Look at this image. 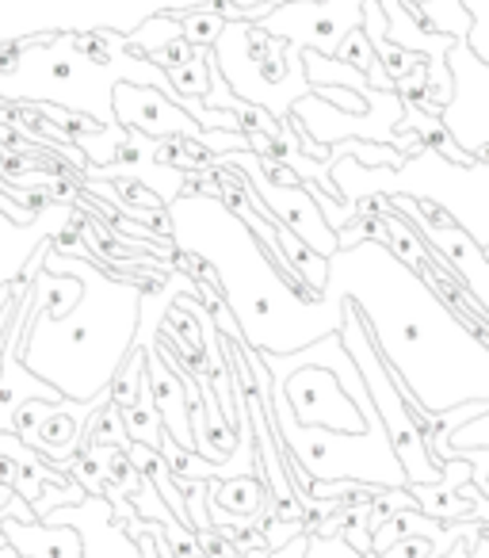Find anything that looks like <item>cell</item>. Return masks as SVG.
I'll list each match as a JSON object with an SVG mask.
<instances>
[{
  "label": "cell",
  "mask_w": 489,
  "mask_h": 558,
  "mask_svg": "<svg viewBox=\"0 0 489 558\" xmlns=\"http://www.w3.org/2000/svg\"><path fill=\"white\" fill-rule=\"evenodd\" d=\"M42 264L50 276L70 271L81 283V299L65 318H50L42 306H35L24 337V364L42 383L62 390V398L93 402L111 387L119 360H126V349L134 344L142 295L131 283L108 279L88 256L62 253L54 245Z\"/></svg>",
  "instance_id": "obj_1"
},
{
  "label": "cell",
  "mask_w": 489,
  "mask_h": 558,
  "mask_svg": "<svg viewBox=\"0 0 489 558\" xmlns=\"http://www.w3.org/2000/svg\"><path fill=\"white\" fill-rule=\"evenodd\" d=\"M115 85H157L169 100H176V88L164 77L161 65L138 54H123V50L96 58L93 43L77 39V35L27 43L12 70L0 73V100L58 104V108L100 119L103 126H119L115 108H111Z\"/></svg>",
  "instance_id": "obj_2"
},
{
  "label": "cell",
  "mask_w": 489,
  "mask_h": 558,
  "mask_svg": "<svg viewBox=\"0 0 489 558\" xmlns=\"http://www.w3.org/2000/svg\"><path fill=\"white\" fill-rule=\"evenodd\" d=\"M111 108H115V123L146 134V138H184L210 146L215 154H241L249 149V134L245 131H203L192 116L176 108L161 88H138V85H115L111 93Z\"/></svg>",
  "instance_id": "obj_3"
},
{
  "label": "cell",
  "mask_w": 489,
  "mask_h": 558,
  "mask_svg": "<svg viewBox=\"0 0 489 558\" xmlns=\"http://www.w3.org/2000/svg\"><path fill=\"white\" fill-rule=\"evenodd\" d=\"M283 390H288L291 410H295V417L303 425H326L337 428V433H364V428L382 425V421L367 425L359 402L352 395H344L333 367L306 364V372L283 379Z\"/></svg>",
  "instance_id": "obj_4"
},
{
  "label": "cell",
  "mask_w": 489,
  "mask_h": 558,
  "mask_svg": "<svg viewBox=\"0 0 489 558\" xmlns=\"http://www.w3.org/2000/svg\"><path fill=\"white\" fill-rule=\"evenodd\" d=\"M225 165H237V169L249 172L253 192H265L268 199H272V207H276L272 218H276V222H283L291 233H295V238H303L310 248H318L321 256L337 253V238L318 222V210H314L310 195H306L303 187H276V180L265 177V169H260V161L249 154V149H241V154H225Z\"/></svg>",
  "instance_id": "obj_5"
},
{
  "label": "cell",
  "mask_w": 489,
  "mask_h": 558,
  "mask_svg": "<svg viewBox=\"0 0 489 558\" xmlns=\"http://www.w3.org/2000/svg\"><path fill=\"white\" fill-rule=\"evenodd\" d=\"M70 218H73L70 207H47L27 226H16L0 215V291L9 288V279L20 276L27 256H35L47 241H54V230L70 222Z\"/></svg>",
  "instance_id": "obj_6"
},
{
  "label": "cell",
  "mask_w": 489,
  "mask_h": 558,
  "mask_svg": "<svg viewBox=\"0 0 489 558\" xmlns=\"http://www.w3.org/2000/svg\"><path fill=\"white\" fill-rule=\"evenodd\" d=\"M215 509H222V512H233V517H241V520H249V517H257L260 509H265V501H268V494H265V486H260L257 478H225V482H210V497H207Z\"/></svg>",
  "instance_id": "obj_7"
},
{
  "label": "cell",
  "mask_w": 489,
  "mask_h": 558,
  "mask_svg": "<svg viewBox=\"0 0 489 558\" xmlns=\"http://www.w3.org/2000/svg\"><path fill=\"white\" fill-rule=\"evenodd\" d=\"M180 32H184V43L195 50H215L218 35L225 32L222 16H210V9L203 12H192V16L180 20Z\"/></svg>",
  "instance_id": "obj_8"
},
{
  "label": "cell",
  "mask_w": 489,
  "mask_h": 558,
  "mask_svg": "<svg viewBox=\"0 0 489 558\" xmlns=\"http://www.w3.org/2000/svg\"><path fill=\"white\" fill-rule=\"evenodd\" d=\"M169 43H184V32H180L176 20H154V24L138 27L134 35H126V47H138V50H149L154 54V47H169Z\"/></svg>",
  "instance_id": "obj_9"
},
{
  "label": "cell",
  "mask_w": 489,
  "mask_h": 558,
  "mask_svg": "<svg viewBox=\"0 0 489 558\" xmlns=\"http://www.w3.org/2000/svg\"><path fill=\"white\" fill-rule=\"evenodd\" d=\"M379 558H436V547L428 535H409V539H398L382 550Z\"/></svg>",
  "instance_id": "obj_10"
},
{
  "label": "cell",
  "mask_w": 489,
  "mask_h": 558,
  "mask_svg": "<svg viewBox=\"0 0 489 558\" xmlns=\"http://www.w3.org/2000/svg\"><path fill=\"white\" fill-rule=\"evenodd\" d=\"M134 535H138V543H142V558H161V550H154V547H149L146 524H134Z\"/></svg>",
  "instance_id": "obj_11"
},
{
  "label": "cell",
  "mask_w": 489,
  "mask_h": 558,
  "mask_svg": "<svg viewBox=\"0 0 489 558\" xmlns=\"http://www.w3.org/2000/svg\"><path fill=\"white\" fill-rule=\"evenodd\" d=\"M0 558H20V555H12V550H9V547H4V550H0Z\"/></svg>",
  "instance_id": "obj_12"
},
{
  "label": "cell",
  "mask_w": 489,
  "mask_h": 558,
  "mask_svg": "<svg viewBox=\"0 0 489 558\" xmlns=\"http://www.w3.org/2000/svg\"><path fill=\"white\" fill-rule=\"evenodd\" d=\"M20 558H39V555H20Z\"/></svg>",
  "instance_id": "obj_13"
}]
</instances>
